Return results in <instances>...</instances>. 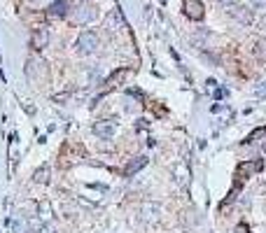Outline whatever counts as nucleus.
<instances>
[{
  "label": "nucleus",
  "mask_w": 266,
  "mask_h": 233,
  "mask_svg": "<svg viewBox=\"0 0 266 233\" xmlns=\"http://www.w3.org/2000/svg\"><path fill=\"white\" fill-rule=\"evenodd\" d=\"M98 49V35L94 30H84L77 40V52L80 54H94Z\"/></svg>",
  "instance_id": "obj_1"
},
{
  "label": "nucleus",
  "mask_w": 266,
  "mask_h": 233,
  "mask_svg": "<svg viewBox=\"0 0 266 233\" xmlns=\"http://www.w3.org/2000/svg\"><path fill=\"white\" fill-rule=\"evenodd\" d=\"M140 217L145 224H157L161 217V205L159 203H152V201H147V203H142L140 205Z\"/></svg>",
  "instance_id": "obj_2"
},
{
  "label": "nucleus",
  "mask_w": 266,
  "mask_h": 233,
  "mask_svg": "<svg viewBox=\"0 0 266 233\" xmlns=\"http://www.w3.org/2000/svg\"><path fill=\"white\" fill-rule=\"evenodd\" d=\"M94 17H96V9L91 7V5H80L77 9H72V14H70L72 24H89Z\"/></svg>",
  "instance_id": "obj_3"
},
{
  "label": "nucleus",
  "mask_w": 266,
  "mask_h": 233,
  "mask_svg": "<svg viewBox=\"0 0 266 233\" xmlns=\"http://www.w3.org/2000/svg\"><path fill=\"white\" fill-rule=\"evenodd\" d=\"M94 133H96L98 138H103V140H110V138H115L117 126H115V121L103 119V121H96V124H94Z\"/></svg>",
  "instance_id": "obj_4"
},
{
  "label": "nucleus",
  "mask_w": 266,
  "mask_h": 233,
  "mask_svg": "<svg viewBox=\"0 0 266 233\" xmlns=\"http://www.w3.org/2000/svg\"><path fill=\"white\" fill-rule=\"evenodd\" d=\"M229 17H233L236 21H240L243 26H250V24H252V9L245 7V5H231Z\"/></svg>",
  "instance_id": "obj_5"
},
{
  "label": "nucleus",
  "mask_w": 266,
  "mask_h": 233,
  "mask_svg": "<svg viewBox=\"0 0 266 233\" xmlns=\"http://www.w3.org/2000/svg\"><path fill=\"white\" fill-rule=\"evenodd\" d=\"M182 5H185V14L189 19H194V21H201L203 19L205 7L201 5V0H185Z\"/></svg>",
  "instance_id": "obj_6"
},
{
  "label": "nucleus",
  "mask_w": 266,
  "mask_h": 233,
  "mask_svg": "<svg viewBox=\"0 0 266 233\" xmlns=\"http://www.w3.org/2000/svg\"><path fill=\"white\" fill-rule=\"evenodd\" d=\"M49 42V30L47 28H35L33 35H31V47L33 49H44Z\"/></svg>",
  "instance_id": "obj_7"
},
{
  "label": "nucleus",
  "mask_w": 266,
  "mask_h": 233,
  "mask_svg": "<svg viewBox=\"0 0 266 233\" xmlns=\"http://www.w3.org/2000/svg\"><path fill=\"white\" fill-rule=\"evenodd\" d=\"M68 12H70V9H68V2H66V0H56V2L49 5V9H47V17H49V19H63Z\"/></svg>",
  "instance_id": "obj_8"
},
{
  "label": "nucleus",
  "mask_w": 266,
  "mask_h": 233,
  "mask_svg": "<svg viewBox=\"0 0 266 233\" xmlns=\"http://www.w3.org/2000/svg\"><path fill=\"white\" fill-rule=\"evenodd\" d=\"M257 171H262V161H259V159H255V161H245V163H240L238 166L240 177H250L252 173H257Z\"/></svg>",
  "instance_id": "obj_9"
},
{
  "label": "nucleus",
  "mask_w": 266,
  "mask_h": 233,
  "mask_svg": "<svg viewBox=\"0 0 266 233\" xmlns=\"http://www.w3.org/2000/svg\"><path fill=\"white\" fill-rule=\"evenodd\" d=\"M122 26H124V19H122V12H119V9H112V12L107 14L105 28H110V30H119Z\"/></svg>",
  "instance_id": "obj_10"
},
{
  "label": "nucleus",
  "mask_w": 266,
  "mask_h": 233,
  "mask_svg": "<svg viewBox=\"0 0 266 233\" xmlns=\"http://www.w3.org/2000/svg\"><path fill=\"white\" fill-rule=\"evenodd\" d=\"M142 166H147V156H135V159L124 168V175L126 177H131V175H135V173L140 171Z\"/></svg>",
  "instance_id": "obj_11"
},
{
  "label": "nucleus",
  "mask_w": 266,
  "mask_h": 233,
  "mask_svg": "<svg viewBox=\"0 0 266 233\" xmlns=\"http://www.w3.org/2000/svg\"><path fill=\"white\" fill-rule=\"evenodd\" d=\"M33 179H35L37 184H47V182L52 179V168H49V166H42V168H37V171L33 173Z\"/></svg>",
  "instance_id": "obj_12"
},
{
  "label": "nucleus",
  "mask_w": 266,
  "mask_h": 233,
  "mask_svg": "<svg viewBox=\"0 0 266 233\" xmlns=\"http://www.w3.org/2000/svg\"><path fill=\"white\" fill-rule=\"evenodd\" d=\"M37 217H40V219H42V222H49V219H52V203H49V201H40V203H37Z\"/></svg>",
  "instance_id": "obj_13"
},
{
  "label": "nucleus",
  "mask_w": 266,
  "mask_h": 233,
  "mask_svg": "<svg viewBox=\"0 0 266 233\" xmlns=\"http://www.w3.org/2000/svg\"><path fill=\"white\" fill-rule=\"evenodd\" d=\"M175 179L180 182V184H185L187 187V182H189V168L182 166V163H177L175 166Z\"/></svg>",
  "instance_id": "obj_14"
},
{
  "label": "nucleus",
  "mask_w": 266,
  "mask_h": 233,
  "mask_svg": "<svg viewBox=\"0 0 266 233\" xmlns=\"http://www.w3.org/2000/svg\"><path fill=\"white\" fill-rule=\"evenodd\" d=\"M126 75V70H117L115 75H112V77H110V80H107V84H110V87H112V84H115V82H119L122 80V77H124Z\"/></svg>",
  "instance_id": "obj_15"
},
{
  "label": "nucleus",
  "mask_w": 266,
  "mask_h": 233,
  "mask_svg": "<svg viewBox=\"0 0 266 233\" xmlns=\"http://www.w3.org/2000/svg\"><path fill=\"white\" fill-rule=\"evenodd\" d=\"M255 96L257 98H266V84H259L257 89H255Z\"/></svg>",
  "instance_id": "obj_16"
},
{
  "label": "nucleus",
  "mask_w": 266,
  "mask_h": 233,
  "mask_svg": "<svg viewBox=\"0 0 266 233\" xmlns=\"http://www.w3.org/2000/svg\"><path fill=\"white\" fill-rule=\"evenodd\" d=\"M250 5H255V7H266V0H250Z\"/></svg>",
  "instance_id": "obj_17"
},
{
  "label": "nucleus",
  "mask_w": 266,
  "mask_h": 233,
  "mask_svg": "<svg viewBox=\"0 0 266 233\" xmlns=\"http://www.w3.org/2000/svg\"><path fill=\"white\" fill-rule=\"evenodd\" d=\"M68 96H70V93H59V96H54V100L61 103V100H68Z\"/></svg>",
  "instance_id": "obj_18"
},
{
  "label": "nucleus",
  "mask_w": 266,
  "mask_h": 233,
  "mask_svg": "<svg viewBox=\"0 0 266 233\" xmlns=\"http://www.w3.org/2000/svg\"><path fill=\"white\" fill-rule=\"evenodd\" d=\"M259 28H262V30H264V33H266V14H264V17H262V19H259Z\"/></svg>",
  "instance_id": "obj_19"
},
{
  "label": "nucleus",
  "mask_w": 266,
  "mask_h": 233,
  "mask_svg": "<svg viewBox=\"0 0 266 233\" xmlns=\"http://www.w3.org/2000/svg\"><path fill=\"white\" fill-rule=\"evenodd\" d=\"M222 5H227V7H231V5H236V0H220Z\"/></svg>",
  "instance_id": "obj_20"
},
{
  "label": "nucleus",
  "mask_w": 266,
  "mask_h": 233,
  "mask_svg": "<svg viewBox=\"0 0 266 233\" xmlns=\"http://www.w3.org/2000/svg\"><path fill=\"white\" fill-rule=\"evenodd\" d=\"M262 149H264V152H266V143H264V145H262Z\"/></svg>",
  "instance_id": "obj_21"
}]
</instances>
